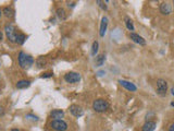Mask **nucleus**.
<instances>
[{
  "label": "nucleus",
  "mask_w": 174,
  "mask_h": 131,
  "mask_svg": "<svg viewBox=\"0 0 174 131\" xmlns=\"http://www.w3.org/2000/svg\"><path fill=\"white\" fill-rule=\"evenodd\" d=\"M171 106H172V107H174V102H171Z\"/></svg>",
  "instance_id": "32"
},
{
  "label": "nucleus",
  "mask_w": 174,
  "mask_h": 131,
  "mask_svg": "<svg viewBox=\"0 0 174 131\" xmlns=\"http://www.w3.org/2000/svg\"><path fill=\"white\" fill-rule=\"evenodd\" d=\"M69 109H70V113L73 115L74 117H77V118L82 117V116H83V114H84L83 108L80 107V106H78V105H75V104L71 105Z\"/></svg>",
  "instance_id": "7"
},
{
  "label": "nucleus",
  "mask_w": 174,
  "mask_h": 131,
  "mask_svg": "<svg viewBox=\"0 0 174 131\" xmlns=\"http://www.w3.org/2000/svg\"><path fill=\"white\" fill-rule=\"evenodd\" d=\"M130 40L136 44H139V45H145V44H146V40H145L141 36H139L138 34L134 33V32H133V33H130Z\"/></svg>",
  "instance_id": "10"
},
{
  "label": "nucleus",
  "mask_w": 174,
  "mask_h": 131,
  "mask_svg": "<svg viewBox=\"0 0 174 131\" xmlns=\"http://www.w3.org/2000/svg\"><path fill=\"white\" fill-rule=\"evenodd\" d=\"M54 74L51 73V72H46V73H43L40 75V78H43V79H47V78H52Z\"/></svg>",
  "instance_id": "24"
},
{
  "label": "nucleus",
  "mask_w": 174,
  "mask_h": 131,
  "mask_svg": "<svg viewBox=\"0 0 174 131\" xmlns=\"http://www.w3.org/2000/svg\"><path fill=\"white\" fill-rule=\"evenodd\" d=\"M10 131H19V129H17V128H13V129H11Z\"/></svg>",
  "instance_id": "31"
},
{
  "label": "nucleus",
  "mask_w": 174,
  "mask_h": 131,
  "mask_svg": "<svg viewBox=\"0 0 174 131\" xmlns=\"http://www.w3.org/2000/svg\"><path fill=\"white\" fill-rule=\"evenodd\" d=\"M75 4H76V2H67V7L69 8H74L75 7Z\"/></svg>",
  "instance_id": "26"
},
{
  "label": "nucleus",
  "mask_w": 174,
  "mask_h": 131,
  "mask_svg": "<svg viewBox=\"0 0 174 131\" xmlns=\"http://www.w3.org/2000/svg\"><path fill=\"white\" fill-rule=\"evenodd\" d=\"M104 61H106V55L104 54L99 55L97 57V59H96V66L100 67V66H102L104 64Z\"/></svg>",
  "instance_id": "18"
},
{
  "label": "nucleus",
  "mask_w": 174,
  "mask_h": 131,
  "mask_svg": "<svg viewBox=\"0 0 174 131\" xmlns=\"http://www.w3.org/2000/svg\"><path fill=\"white\" fill-rule=\"evenodd\" d=\"M104 74H106V72H104V70H100V71H98V72H97V75H98V77H102Z\"/></svg>",
  "instance_id": "25"
},
{
  "label": "nucleus",
  "mask_w": 174,
  "mask_h": 131,
  "mask_svg": "<svg viewBox=\"0 0 174 131\" xmlns=\"http://www.w3.org/2000/svg\"><path fill=\"white\" fill-rule=\"evenodd\" d=\"M50 127L54 131H67V124L64 120H52L50 122Z\"/></svg>",
  "instance_id": "4"
},
{
  "label": "nucleus",
  "mask_w": 174,
  "mask_h": 131,
  "mask_svg": "<svg viewBox=\"0 0 174 131\" xmlns=\"http://www.w3.org/2000/svg\"><path fill=\"white\" fill-rule=\"evenodd\" d=\"M4 31H6L8 40H10L11 43H17V36L19 33H17V29L14 27L13 24H7L4 26Z\"/></svg>",
  "instance_id": "3"
},
{
  "label": "nucleus",
  "mask_w": 174,
  "mask_h": 131,
  "mask_svg": "<svg viewBox=\"0 0 174 131\" xmlns=\"http://www.w3.org/2000/svg\"><path fill=\"white\" fill-rule=\"evenodd\" d=\"M56 14H57L59 20H65L67 17V12H65V10H64L63 8H58L57 11H56Z\"/></svg>",
  "instance_id": "16"
},
{
  "label": "nucleus",
  "mask_w": 174,
  "mask_h": 131,
  "mask_svg": "<svg viewBox=\"0 0 174 131\" xmlns=\"http://www.w3.org/2000/svg\"><path fill=\"white\" fill-rule=\"evenodd\" d=\"M171 94H172V95L174 96V86L171 87Z\"/></svg>",
  "instance_id": "29"
},
{
  "label": "nucleus",
  "mask_w": 174,
  "mask_h": 131,
  "mask_svg": "<svg viewBox=\"0 0 174 131\" xmlns=\"http://www.w3.org/2000/svg\"><path fill=\"white\" fill-rule=\"evenodd\" d=\"M50 117L54 118V120H61V118L64 117V111L62 109H54L50 113Z\"/></svg>",
  "instance_id": "12"
},
{
  "label": "nucleus",
  "mask_w": 174,
  "mask_h": 131,
  "mask_svg": "<svg viewBox=\"0 0 174 131\" xmlns=\"http://www.w3.org/2000/svg\"><path fill=\"white\" fill-rule=\"evenodd\" d=\"M160 12L161 14L163 15H169V14L172 13V4L170 2H162L160 4Z\"/></svg>",
  "instance_id": "9"
},
{
  "label": "nucleus",
  "mask_w": 174,
  "mask_h": 131,
  "mask_svg": "<svg viewBox=\"0 0 174 131\" xmlns=\"http://www.w3.org/2000/svg\"><path fill=\"white\" fill-rule=\"evenodd\" d=\"M109 108V103L102 98H98L93 103V109L97 113H104Z\"/></svg>",
  "instance_id": "2"
},
{
  "label": "nucleus",
  "mask_w": 174,
  "mask_h": 131,
  "mask_svg": "<svg viewBox=\"0 0 174 131\" xmlns=\"http://www.w3.org/2000/svg\"><path fill=\"white\" fill-rule=\"evenodd\" d=\"M119 83L124 87V89H126L127 91L130 92H136L137 91V86L135 85L134 83H132L130 81H126V80H119Z\"/></svg>",
  "instance_id": "8"
},
{
  "label": "nucleus",
  "mask_w": 174,
  "mask_h": 131,
  "mask_svg": "<svg viewBox=\"0 0 174 131\" xmlns=\"http://www.w3.org/2000/svg\"><path fill=\"white\" fill-rule=\"evenodd\" d=\"M98 48H99V44H98V42L96 40V42L93 43V47H91V55H93V56H96V54L98 53Z\"/></svg>",
  "instance_id": "21"
},
{
  "label": "nucleus",
  "mask_w": 174,
  "mask_h": 131,
  "mask_svg": "<svg viewBox=\"0 0 174 131\" xmlns=\"http://www.w3.org/2000/svg\"><path fill=\"white\" fill-rule=\"evenodd\" d=\"M26 118L27 119H30V120H33V121H38V117H37V116H34V115H32V114L26 115Z\"/></svg>",
  "instance_id": "23"
},
{
  "label": "nucleus",
  "mask_w": 174,
  "mask_h": 131,
  "mask_svg": "<svg viewBox=\"0 0 174 131\" xmlns=\"http://www.w3.org/2000/svg\"><path fill=\"white\" fill-rule=\"evenodd\" d=\"M30 85V80H20L19 82L17 83V89L19 90H22V89H26Z\"/></svg>",
  "instance_id": "15"
},
{
  "label": "nucleus",
  "mask_w": 174,
  "mask_h": 131,
  "mask_svg": "<svg viewBox=\"0 0 174 131\" xmlns=\"http://www.w3.org/2000/svg\"><path fill=\"white\" fill-rule=\"evenodd\" d=\"M125 25H126L127 30L128 31H132V33H133V31H135V27H134V24L132 22L130 18H125Z\"/></svg>",
  "instance_id": "19"
},
{
  "label": "nucleus",
  "mask_w": 174,
  "mask_h": 131,
  "mask_svg": "<svg viewBox=\"0 0 174 131\" xmlns=\"http://www.w3.org/2000/svg\"><path fill=\"white\" fill-rule=\"evenodd\" d=\"M169 131H174V124H171L170 127H169Z\"/></svg>",
  "instance_id": "28"
},
{
  "label": "nucleus",
  "mask_w": 174,
  "mask_h": 131,
  "mask_svg": "<svg viewBox=\"0 0 174 131\" xmlns=\"http://www.w3.org/2000/svg\"><path fill=\"white\" fill-rule=\"evenodd\" d=\"M173 7H174V1H173Z\"/></svg>",
  "instance_id": "34"
},
{
  "label": "nucleus",
  "mask_w": 174,
  "mask_h": 131,
  "mask_svg": "<svg viewBox=\"0 0 174 131\" xmlns=\"http://www.w3.org/2000/svg\"><path fill=\"white\" fill-rule=\"evenodd\" d=\"M1 15H2V10H0V18H1Z\"/></svg>",
  "instance_id": "33"
},
{
  "label": "nucleus",
  "mask_w": 174,
  "mask_h": 131,
  "mask_svg": "<svg viewBox=\"0 0 174 131\" xmlns=\"http://www.w3.org/2000/svg\"><path fill=\"white\" fill-rule=\"evenodd\" d=\"M17 61H19V64L22 69H30L34 64V58L30 55H26V53H24V51H20Z\"/></svg>",
  "instance_id": "1"
},
{
  "label": "nucleus",
  "mask_w": 174,
  "mask_h": 131,
  "mask_svg": "<svg viewBox=\"0 0 174 131\" xmlns=\"http://www.w3.org/2000/svg\"><path fill=\"white\" fill-rule=\"evenodd\" d=\"M36 66L38 69L44 68L45 66H46V59H45L44 57H38L36 59Z\"/></svg>",
  "instance_id": "17"
},
{
  "label": "nucleus",
  "mask_w": 174,
  "mask_h": 131,
  "mask_svg": "<svg viewBox=\"0 0 174 131\" xmlns=\"http://www.w3.org/2000/svg\"><path fill=\"white\" fill-rule=\"evenodd\" d=\"M2 14H4V17L11 19L14 17V11L11 7H4L2 8Z\"/></svg>",
  "instance_id": "14"
},
{
  "label": "nucleus",
  "mask_w": 174,
  "mask_h": 131,
  "mask_svg": "<svg viewBox=\"0 0 174 131\" xmlns=\"http://www.w3.org/2000/svg\"><path fill=\"white\" fill-rule=\"evenodd\" d=\"M156 122L154 121H147L141 127V131H154L156 129Z\"/></svg>",
  "instance_id": "13"
},
{
  "label": "nucleus",
  "mask_w": 174,
  "mask_h": 131,
  "mask_svg": "<svg viewBox=\"0 0 174 131\" xmlns=\"http://www.w3.org/2000/svg\"><path fill=\"white\" fill-rule=\"evenodd\" d=\"M2 40V32H1V31H0V40Z\"/></svg>",
  "instance_id": "30"
},
{
  "label": "nucleus",
  "mask_w": 174,
  "mask_h": 131,
  "mask_svg": "<svg viewBox=\"0 0 174 131\" xmlns=\"http://www.w3.org/2000/svg\"><path fill=\"white\" fill-rule=\"evenodd\" d=\"M107 27H108V18L104 17L102 20H101V24H100V31H99V35L100 37H104L106 32H107Z\"/></svg>",
  "instance_id": "11"
},
{
  "label": "nucleus",
  "mask_w": 174,
  "mask_h": 131,
  "mask_svg": "<svg viewBox=\"0 0 174 131\" xmlns=\"http://www.w3.org/2000/svg\"><path fill=\"white\" fill-rule=\"evenodd\" d=\"M4 108L2 106H0V116H4Z\"/></svg>",
  "instance_id": "27"
},
{
  "label": "nucleus",
  "mask_w": 174,
  "mask_h": 131,
  "mask_svg": "<svg viewBox=\"0 0 174 131\" xmlns=\"http://www.w3.org/2000/svg\"><path fill=\"white\" fill-rule=\"evenodd\" d=\"M64 81L67 83H77L80 81V74L77 72H67V74H64Z\"/></svg>",
  "instance_id": "6"
},
{
  "label": "nucleus",
  "mask_w": 174,
  "mask_h": 131,
  "mask_svg": "<svg viewBox=\"0 0 174 131\" xmlns=\"http://www.w3.org/2000/svg\"><path fill=\"white\" fill-rule=\"evenodd\" d=\"M25 40H26V36H25V34L23 33H19L17 36V43L19 45H23L25 43Z\"/></svg>",
  "instance_id": "20"
},
{
  "label": "nucleus",
  "mask_w": 174,
  "mask_h": 131,
  "mask_svg": "<svg viewBox=\"0 0 174 131\" xmlns=\"http://www.w3.org/2000/svg\"><path fill=\"white\" fill-rule=\"evenodd\" d=\"M167 92V82L163 79L157 80V93L160 96H165Z\"/></svg>",
  "instance_id": "5"
},
{
  "label": "nucleus",
  "mask_w": 174,
  "mask_h": 131,
  "mask_svg": "<svg viewBox=\"0 0 174 131\" xmlns=\"http://www.w3.org/2000/svg\"><path fill=\"white\" fill-rule=\"evenodd\" d=\"M97 4H99V7H100L101 9H102V10H107V9H108L107 4H107L106 1H100V0H98Z\"/></svg>",
  "instance_id": "22"
}]
</instances>
